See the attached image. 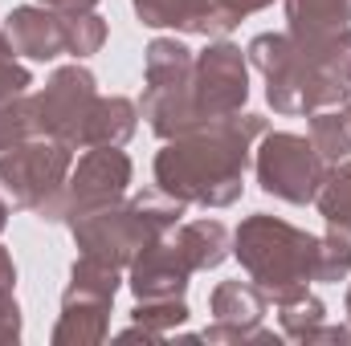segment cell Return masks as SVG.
Instances as JSON below:
<instances>
[{
  "mask_svg": "<svg viewBox=\"0 0 351 346\" xmlns=\"http://www.w3.org/2000/svg\"><path fill=\"white\" fill-rule=\"evenodd\" d=\"M265 135L262 114H233L168 139L156 155V187L180 204L229 208L241 200L245 168L254 159V143Z\"/></svg>",
  "mask_w": 351,
  "mask_h": 346,
  "instance_id": "6da1fadb",
  "label": "cell"
},
{
  "mask_svg": "<svg viewBox=\"0 0 351 346\" xmlns=\"http://www.w3.org/2000/svg\"><path fill=\"white\" fill-rule=\"evenodd\" d=\"M245 57L262 70L265 98L278 114H315L351 98V25L319 41L258 33Z\"/></svg>",
  "mask_w": 351,
  "mask_h": 346,
  "instance_id": "7a4b0ae2",
  "label": "cell"
},
{
  "mask_svg": "<svg viewBox=\"0 0 351 346\" xmlns=\"http://www.w3.org/2000/svg\"><path fill=\"white\" fill-rule=\"evenodd\" d=\"M319 249L323 237L294 228L269 212H254L233 232V257L241 261L245 277L265 293V302L282 306L306 293L311 281H319Z\"/></svg>",
  "mask_w": 351,
  "mask_h": 346,
  "instance_id": "3957f363",
  "label": "cell"
},
{
  "mask_svg": "<svg viewBox=\"0 0 351 346\" xmlns=\"http://www.w3.org/2000/svg\"><path fill=\"white\" fill-rule=\"evenodd\" d=\"M184 208L188 204L172 200L168 191H139V196H127L119 204H106V208L74 216L70 232H74L82 253L127 269L152 241L168 237L184 220Z\"/></svg>",
  "mask_w": 351,
  "mask_h": 346,
  "instance_id": "277c9868",
  "label": "cell"
},
{
  "mask_svg": "<svg viewBox=\"0 0 351 346\" xmlns=\"http://www.w3.org/2000/svg\"><path fill=\"white\" fill-rule=\"evenodd\" d=\"M192 66H196V53L184 41H176V37H156L147 45L139 114L147 118V127L164 143L196 131V114H192Z\"/></svg>",
  "mask_w": 351,
  "mask_h": 346,
  "instance_id": "5b68a950",
  "label": "cell"
},
{
  "mask_svg": "<svg viewBox=\"0 0 351 346\" xmlns=\"http://www.w3.org/2000/svg\"><path fill=\"white\" fill-rule=\"evenodd\" d=\"M70 168H74V147L33 135L0 155V196L8 200V208L41 212L70 179Z\"/></svg>",
  "mask_w": 351,
  "mask_h": 346,
  "instance_id": "8992f818",
  "label": "cell"
},
{
  "mask_svg": "<svg viewBox=\"0 0 351 346\" xmlns=\"http://www.w3.org/2000/svg\"><path fill=\"white\" fill-rule=\"evenodd\" d=\"M254 168L265 196H278L286 204H311L331 172L315 143L290 131H265L262 147H254Z\"/></svg>",
  "mask_w": 351,
  "mask_h": 346,
  "instance_id": "52a82bcc",
  "label": "cell"
},
{
  "mask_svg": "<svg viewBox=\"0 0 351 346\" xmlns=\"http://www.w3.org/2000/svg\"><path fill=\"white\" fill-rule=\"evenodd\" d=\"M131 187V159L119 147H86V155L70 168V179L62 183V191L37 212L41 220H74L82 212L106 208L127 200Z\"/></svg>",
  "mask_w": 351,
  "mask_h": 346,
  "instance_id": "ba28073f",
  "label": "cell"
},
{
  "mask_svg": "<svg viewBox=\"0 0 351 346\" xmlns=\"http://www.w3.org/2000/svg\"><path fill=\"white\" fill-rule=\"evenodd\" d=\"M250 102V57L233 41H208L192 66V114L196 131L241 114Z\"/></svg>",
  "mask_w": 351,
  "mask_h": 346,
  "instance_id": "9c48e42d",
  "label": "cell"
},
{
  "mask_svg": "<svg viewBox=\"0 0 351 346\" xmlns=\"http://www.w3.org/2000/svg\"><path fill=\"white\" fill-rule=\"evenodd\" d=\"M94 98H98V86H94V74H90L86 66L74 62V66L53 70V78L45 82V90L33 94V122H37V135L58 139V143H66V147H78Z\"/></svg>",
  "mask_w": 351,
  "mask_h": 346,
  "instance_id": "30bf717a",
  "label": "cell"
},
{
  "mask_svg": "<svg viewBox=\"0 0 351 346\" xmlns=\"http://www.w3.org/2000/svg\"><path fill=\"white\" fill-rule=\"evenodd\" d=\"M265 293L254 281H221L208 293V310H213V326L200 334L204 343H282V334L262 330L265 318Z\"/></svg>",
  "mask_w": 351,
  "mask_h": 346,
  "instance_id": "8fae6325",
  "label": "cell"
},
{
  "mask_svg": "<svg viewBox=\"0 0 351 346\" xmlns=\"http://www.w3.org/2000/svg\"><path fill=\"white\" fill-rule=\"evenodd\" d=\"M192 261L180 249L172 232L152 241L139 257L127 265V285L135 293V302H164V297H184L188 277H192Z\"/></svg>",
  "mask_w": 351,
  "mask_h": 346,
  "instance_id": "7c38bea8",
  "label": "cell"
},
{
  "mask_svg": "<svg viewBox=\"0 0 351 346\" xmlns=\"http://www.w3.org/2000/svg\"><path fill=\"white\" fill-rule=\"evenodd\" d=\"M4 41L16 57L29 62H53L66 53V29H62V12L45 8V4H21L4 16Z\"/></svg>",
  "mask_w": 351,
  "mask_h": 346,
  "instance_id": "4fadbf2b",
  "label": "cell"
},
{
  "mask_svg": "<svg viewBox=\"0 0 351 346\" xmlns=\"http://www.w3.org/2000/svg\"><path fill=\"white\" fill-rule=\"evenodd\" d=\"M135 16L147 29H176L192 37H225L237 29L213 0H135Z\"/></svg>",
  "mask_w": 351,
  "mask_h": 346,
  "instance_id": "5bb4252c",
  "label": "cell"
},
{
  "mask_svg": "<svg viewBox=\"0 0 351 346\" xmlns=\"http://www.w3.org/2000/svg\"><path fill=\"white\" fill-rule=\"evenodd\" d=\"M139 127V106L123 94H110V98H94L90 106V118L82 127V139L78 147H123Z\"/></svg>",
  "mask_w": 351,
  "mask_h": 346,
  "instance_id": "9a60e30c",
  "label": "cell"
},
{
  "mask_svg": "<svg viewBox=\"0 0 351 346\" xmlns=\"http://www.w3.org/2000/svg\"><path fill=\"white\" fill-rule=\"evenodd\" d=\"M351 21V0H286V33L298 41H319Z\"/></svg>",
  "mask_w": 351,
  "mask_h": 346,
  "instance_id": "2e32d148",
  "label": "cell"
},
{
  "mask_svg": "<svg viewBox=\"0 0 351 346\" xmlns=\"http://www.w3.org/2000/svg\"><path fill=\"white\" fill-rule=\"evenodd\" d=\"M119 281H123V269H119V265L82 253V257L74 261V269H70V285H66L62 302H98V306H114Z\"/></svg>",
  "mask_w": 351,
  "mask_h": 346,
  "instance_id": "e0dca14e",
  "label": "cell"
},
{
  "mask_svg": "<svg viewBox=\"0 0 351 346\" xmlns=\"http://www.w3.org/2000/svg\"><path fill=\"white\" fill-rule=\"evenodd\" d=\"M110 334V306L98 302H62L53 346H94Z\"/></svg>",
  "mask_w": 351,
  "mask_h": 346,
  "instance_id": "ac0fdd59",
  "label": "cell"
},
{
  "mask_svg": "<svg viewBox=\"0 0 351 346\" xmlns=\"http://www.w3.org/2000/svg\"><path fill=\"white\" fill-rule=\"evenodd\" d=\"M172 237L180 241V249L188 253L192 269H217L229 257V228L221 220H180L172 228Z\"/></svg>",
  "mask_w": 351,
  "mask_h": 346,
  "instance_id": "d6986e66",
  "label": "cell"
},
{
  "mask_svg": "<svg viewBox=\"0 0 351 346\" xmlns=\"http://www.w3.org/2000/svg\"><path fill=\"white\" fill-rule=\"evenodd\" d=\"M315 204H319L327 228H331L335 237L351 241V155L339 159V163H331V172H327V179H323Z\"/></svg>",
  "mask_w": 351,
  "mask_h": 346,
  "instance_id": "ffe728a7",
  "label": "cell"
},
{
  "mask_svg": "<svg viewBox=\"0 0 351 346\" xmlns=\"http://www.w3.org/2000/svg\"><path fill=\"white\" fill-rule=\"evenodd\" d=\"M135 326H127L119 338H143V343H164L176 326L188 322V306L184 297H164V302H139L131 310Z\"/></svg>",
  "mask_w": 351,
  "mask_h": 346,
  "instance_id": "44dd1931",
  "label": "cell"
},
{
  "mask_svg": "<svg viewBox=\"0 0 351 346\" xmlns=\"http://www.w3.org/2000/svg\"><path fill=\"white\" fill-rule=\"evenodd\" d=\"M311 143L327 163H339L351 155V98L339 106L311 114Z\"/></svg>",
  "mask_w": 351,
  "mask_h": 346,
  "instance_id": "7402d4cb",
  "label": "cell"
},
{
  "mask_svg": "<svg viewBox=\"0 0 351 346\" xmlns=\"http://www.w3.org/2000/svg\"><path fill=\"white\" fill-rule=\"evenodd\" d=\"M278 318H282V338L290 343H311V334L327 322V306L315 297V293H302L294 302H282L278 306Z\"/></svg>",
  "mask_w": 351,
  "mask_h": 346,
  "instance_id": "603a6c76",
  "label": "cell"
},
{
  "mask_svg": "<svg viewBox=\"0 0 351 346\" xmlns=\"http://www.w3.org/2000/svg\"><path fill=\"white\" fill-rule=\"evenodd\" d=\"M62 29H66V53L74 57L98 53L106 41V21L98 12H62Z\"/></svg>",
  "mask_w": 351,
  "mask_h": 346,
  "instance_id": "cb8c5ba5",
  "label": "cell"
},
{
  "mask_svg": "<svg viewBox=\"0 0 351 346\" xmlns=\"http://www.w3.org/2000/svg\"><path fill=\"white\" fill-rule=\"evenodd\" d=\"M37 135V122H33V98L21 94L12 102H0V155L25 139Z\"/></svg>",
  "mask_w": 351,
  "mask_h": 346,
  "instance_id": "d4e9b609",
  "label": "cell"
},
{
  "mask_svg": "<svg viewBox=\"0 0 351 346\" xmlns=\"http://www.w3.org/2000/svg\"><path fill=\"white\" fill-rule=\"evenodd\" d=\"M29 86H33V74L16 62L12 49H0V102H12V98L29 94Z\"/></svg>",
  "mask_w": 351,
  "mask_h": 346,
  "instance_id": "484cf974",
  "label": "cell"
},
{
  "mask_svg": "<svg viewBox=\"0 0 351 346\" xmlns=\"http://www.w3.org/2000/svg\"><path fill=\"white\" fill-rule=\"evenodd\" d=\"M21 338V306L12 297V285H0V346H12Z\"/></svg>",
  "mask_w": 351,
  "mask_h": 346,
  "instance_id": "4316f807",
  "label": "cell"
},
{
  "mask_svg": "<svg viewBox=\"0 0 351 346\" xmlns=\"http://www.w3.org/2000/svg\"><path fill=\"white\" fill-rule=\"evenodd\" d=\"M213 4H217V8L233 21V25H241L250 12H262V8H269V4H274V0H213Z\"/></svg>",
  "mask_w": 351,
  "mask_h": 346,
  "instance_id": "83f0119b",
  "label": "cell"
},
{
  "mask_svg": "<svg viewBox=\"0 0 351 346\" xmlns=\"http://www.w3.org/2000/svg\"><path fill=\"white\" fill-rule=\"evenodd\" d=\"M41 4L53 8V12H94L98 0H41Z\"/></svg>",
  "mask_w": 351,
  "mask_h": 346,
  "instance_id": "f1b7e54d",
  "label": "cell"
},
{
  "mask_svg": "<svg viewBox=\"0 0 351 346\" xmlns=\"http://www.w3.org/2000/svg\"><path fill=\"white\" fill-rule=\"evenodd\" d=\"M0 285H16V265H12L4 245H0Z\"/></svg>",
  "mask_w": 351,
  "mask_h": 346,
  "instance_id": "f546056e",
  "label": "cell"
},
{
  "mask_svg": "<svg viewBox=\"0 0 351 346\" xmlns=\"http://www.w3.org/2000/svg\"><path fill=\"white\" fill-rule=\"evenodd\" d=\"M4 228H8V200L0 196V232H4Z\"/></svg>",
  "mask_w": 351,
  "mask_h": 346,
  "instance_id": "4dcf8cb0",
  "label": "cell"
},
{
  "mask_svg": "<svg viewBox=\"0 0 351 346\" xmlns=\"http://www.w3.org/2000/svg\"><path fill=\"white\" fill-rule=\"evenodd\" d=\"M348 322H351V289H348Z\"/></svg>",
  "mask_w": 351,
  "mask_h": 346,
  "instance_id": "1f68e13d",
  "label": "cell"
},
{
  "mask_svg": "<svg viewBox=\"0 0 351 346\" xmlns=\"http://www.w3.org/2000/svg\"><path fill=\"white\" fill-rule=\"evenodd\" d=\"M0 49H8V41H4V33H0Z\"/></svg>",
  "mask_w": 351,
  "mask_h": 346,
  "instance_id": "d6a6232c",
  "label": "cell"
}]
</instances>
